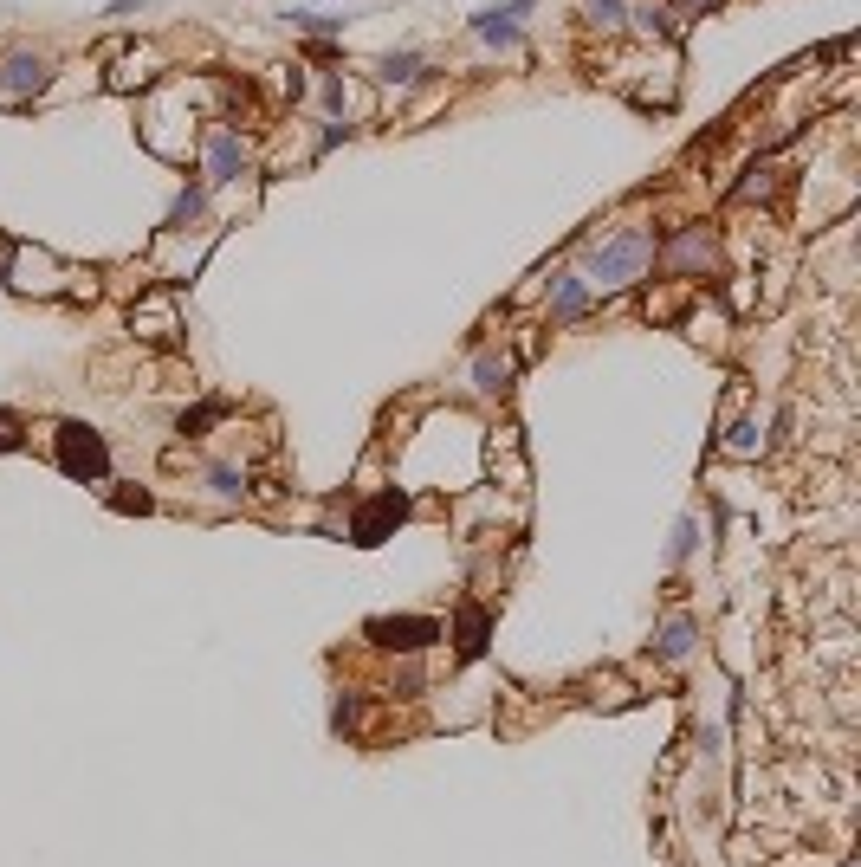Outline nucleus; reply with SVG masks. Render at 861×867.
Instances as JSON below:
<instances>
[{
	"instance_id": "11",
	"label": "nucleus",
	"mask_w": 861,
	"mask_h": 867,
	"mask_svg": "<svg viewBox=\"0 0 861 867\" xmlns=\"http://www.w3.org/2000/svg\"><path fill=\"white\" fill-rule=\"evenodd\" d=\"M376 72L389 78V85H408V78H421V59H415V52H389V59H382Z\"/></svg>"
},
{
	"instance_id": "18",
	"label": "nucleus",
	"mask_w": 861,
	"mask_h": 867,
	"mask_svg": "<svg viewBox=\"0 0 861 867\" xmlns=\"http://www.w3.org/2000/svg\"><path fill=\"white\" fill-rule=\"evenodd\" d=\"M726 447H732V453H751V447H758V428H732Z\"/></svg>"
},
{
	"instance_id": "4",
	"label": "nucleus",
	"mask_w": 861,
	"mask_h": 867,
	"mask_svg": "<svg viewBox=\"0 0 861 867\" xmlns=\"http://www.w3.org/2000/svg\"><path fill=\"white\" fill-rule=\"evenodd\" d=\"M402 512H408V492H376V499H369L363 512H357L350 538H357V544H382V531H389Z\"/></svg>"
},
{
	"instance_id": "5",
	"label": "nucleus",
	"mask_w": 861,
	"mask_h": 867,
	"mask_svg": "<svg viewBox=\"0 0 861 867\" xmlns=\"http://www.w3.org/2000/svg\"><path fill=\"white\" fill-rule=\"evenodd\" d=\"M46 78H52V65L39 59V52H13V59L0 65V91H7V98H33V91H46Z\"/></svg>"
},
{
	"instance_id": "6",
	"label": "nucleus",
	"mask_w": 861,
	"mask_h": 867,
	"mask_svg": "<svg viewBox=\"0 0 861 867\" xmlns=\"http://www.w3.org/2000/svg\"><path fill=\"white\" fill-rule=\"evenodd\" d=\"M583 311H590V279H583V272H557L551 279V318L570 324V318H583Z\"/></svg>"
},
{
	"instance_id": "2",
	"label": "nucleus",
	"mask_w": 861,
	"mask_h": 867,
	"mask_svg": "<svg viewBox=\"0 0 861 867\" xmlns=\"http://www.w3.org/2000/svg\"><path fill=\"white\" fill-rule=\"evenodd\" d=\"M369 641H382V648H428V641H441V622H428V615H382V622H369Z\"/></svg>"
},
{
	"instance_id": "7",
	"label": "nucleus",
	"mask_w": 861,
	"mask_h": 867,
	"mask_svg": "<svg viewBox=\"0 0 861 867\" xmlns=\"http://www.w3.org/2000/svg\"><path fill=\"white\" fill-rule=\"evenodd\" d=\"M531 0H499V7H486V13H473V33L492 39V46H512L518 39V13H525Z\"/></svg>"
},
{
	"instance_id": "1",
	"label": "nucleus",
	"mask_w": 861,
	"mask_h": 867,
	"mask_svg": "<svg viewBox=\"0 0 861 867\" xmlns=\"http://www.w3.org/2000/svg\"><path fill=\"white\" fill-rule=\"evenodd\" d=\"M641 259H648V233L628 227V233H615V240L596 246V253H590V272H583V279H590V292H596V285H603V292H615V285H628V279L641 272Z\"/></svg>"
},
{
	"instance_id": "9",
	"label": "nucleus",
	"mask_w": 861,
	"mask_h": 867,
	"mask_svg": "<svg viewBox=\"0 0 861 867\" xmlns=\"http://www.w3.org/2000/svg\"><path fill=\"white\" fill-rule=\"evenodd\" d=\"M473 382H480L486 395H499L505 382H512V363H505V356H480V363H473Z\"/></svg>"
},
{
	"instance_id": "10",
	"label": "nucleus",
	"mask_w": 861,
	"mask_h": 867,
	"mask_svg": "<svg viewBox=\"0 0 861 867\" xmlns=\"http://www.w3.org/2000/svg\"><path fill=\"white\" fill-rule=\"evenodd\" d=\"M693 654V622H667L661 628V660H687Z\"/></svg>"
},
{
	"instance_id": "16",
	"label": "nucleus",
	"mask_w": 861,
	"mask_h": 867,
	"mask_svg": "<svg viewBox=\"0 0 861 867\" xmlns=\"http://www.w3.org/2000/svg\"><path fill=\"white\" fill-rule=\"evenodd\" d=\"M227 415V402H208V408H195V415L182 421V428H208V421H221Z\"/></svg>"
},
{
	"instance_id": "15",
	"label": "nucleus",
	"mask_w": 861,
	"mask_h": 867,
	"mask_svg": "<svg viewBox=\"0 0 861 867\" xmlns=\"http://www.w3.org/2000/svg\"><path fill=\"white\" fill-rule=\"evenodd\" d=\"M208 479H214V492H221V499H240V492H246V479L234 473V466H214Z\"/></svg>"
},
{
	"instance_id": "12",
	"label": "nucleus",
	"mask_w": 861,
	"mask_h": 867,
	"mask_svg": "<svg viewBox=\"0 0 861 867\" xmlns=\"http://www.w3.org/2000/svg\"><path fill=\"white\" fill-rule=\"evenodd\" d=\"M480 648H486V615L460 609V654H480Z\"/></svg>"
},
{
	"instance_id": "14",
	"label": "nucleus",
	"mask_w": 861,
	"mask_h": 867,
	"mask_svg": "<svg viewBox=\"0 0 861 867\" xmlns=\"http://www.w3.org/2000/svg\"><path fill=\"white\" fill-rule=\"evenodd\" d=\"M195 214H201V188H188V195H175V208H169V227H188Z\"/></svg>"
},
{
	"instance_id": "13",
	"label": "nucleus",
	"mask_w": 861,
	"mask_h": 867,
	"mask_svg": "<svg viewBox=\"0 0 861 867\" xmlns=\"http://www.w3.org/2000/svg\"><path fill=\"white\" fill-rule=\"evenodd\" d=\"M693 544H700V518H680V525H674V563L693 557Z\"/></svg>"
},
{
	"instance_id": "17",
	"label": "nucleus",
	"mask_w": 861,
	"mask_h": 867,
	"mask_svg": "<svg viewBox=\"0 0 861 867\" xmlns=\"http://www.w3.org/2000/svg\"><path fill=\"white\" fill-rule=\"evenodd\" d=\"M590 20H596V26H615V20H622V7H615V0H590Z\"/></svg>"
},
{
	"instance_id": "3",
	"label": "nucleus",
	"mask_w": 861,
	"mask_h": 867,
	"mask_svg": "<svg viewBox=\"0 0 861 867\" xmlns=\"http://www.w3.org/2000/svg\"><path fill=\"white\" fill-rule=\"evenodd\" d=\"M59 460H65V473H91V479H98L104 466H111V453H104V440L91 428H78V421H72V428H59Z\"/></svg>"
},
{
	"instance_id": "8",
	"label": "nucleus",
	"mask_w": 861,
	"mask_h": 867,
	"mask_svg": "<svg viewBox=\"0 0 861 867\" xmlns=\"http://www.w3.org/2000/svg\"><path fill=\"white\" fill-rule=\"evenodd\" d=\"M240 169H246V143H240L234 130H221V136L208 143V182H234Z\"/></svg>"
}]
</instances>
